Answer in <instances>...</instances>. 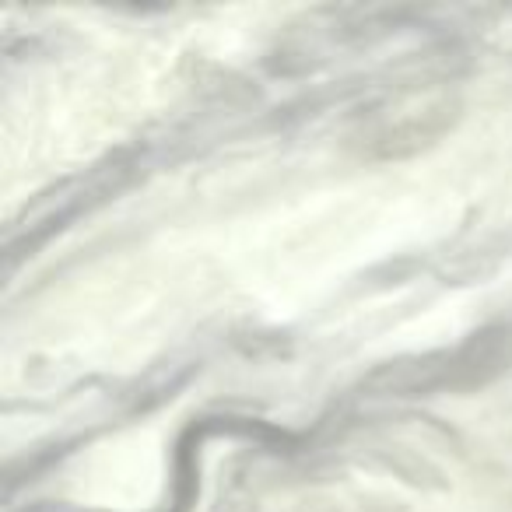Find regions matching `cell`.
Returning a JSON list of instances; mask_svg holds the SVG:
<instances>
[{"label":"cell","mask_w":512,"mask_h":512,"mask_svg":"<svg viewBox=\"0 0 512 512\" xmlns=\"http://www.w3.org/2000/svg\"><path fill=\"white\" fill-rule=\"evenodd\" d=\"M449 113H453V106L446 95H404L386 109L365 116L355 141L362 155L390 158L400 151L421 148L428 137H439L449 123Z\"/></svg>","instance_id":"obj_1"}]
</instances>
